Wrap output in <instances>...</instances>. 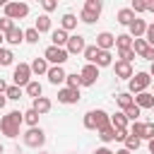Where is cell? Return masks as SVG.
<instances>
[{
    "instance_id": "cell-1",
    "label": "cell",
    "mask_w": 154,
    "mask_h": 154,
    "mask_svg": "<svg viewBox=\"0 0 154 154\" xmlns=\"http://www.w3.org/2000/svg\"><path fill=\"white\" fill-rule=\"evenodd\" d=\"M22 123H24V113H22V111H10V113H5V116L0 118V130H2L5 137L14 140V137L19 135Z\"/></svg>"
},
{
    "instance_id": "cell-2",
    "label": "cell",
    "mask_w": 154,
    "mask_h": 154,
    "mask_svg": "<svg viewBox=\"0 0 154 154\" xmlns=\"http://www.w3.org/2000/svg\"><path fill=\"white\" fill-rule=\"evenodd\" d=\"M82 123H84L87 130H96V132H99V130H103V128L111 125V116H108L103 108H94V111H87V113H84V120H82Z\"/></svg>"
},
{
    "instance_id": "cell-3",
    "label": "cell",
    "mask_w": 154,
    "mask_h": 154,
    "mask_svg": "<svg viewBox=\"0 0 154 154\" xmlns=\"http://www.w3.org/2000/svg\"><path fill=\"white\" fill-rule=\"evenodd\" d=\"M43 58L48 60V65H60V67H63V63L70 58V53H67L65 48H58V46L51 43V46L43 51Z\"/></svg>"
},
{
    "instance_id": "cell-4",
    "label": "cell",
    "mask_w": 154,
    "mask_h": 154,
    "mask_svg": "<svg viewBox=\"0 0 154 154\" xmlns=\"http://www.w3.org/2000/svg\"><path fill=\"white\" fill-rule=\"evenodd\" d=\"M154 79L149 77V72H137V75H132V79L128 82L130 84V94H142V91H147V87L152 84Z\"/></svg>"
},
{
    "instance_id": "cell-5",
    "label": "cell",
    "mask_w": 154,
    "mask_h": 154,
    "mask_svg": "<svg viewBox=\"0 0 154 154\" xmlns=\"http://www.w3.org/2000/svg\"><path fill=\"white\" fill-rule=\"evenodd\" d=\"M22 140H24L26 147L38 149V147H43V142H46V132H43L41 128H29V130L22 135Z\"/></svg>"
},
{
    "instance_id": "cell-6",
    "label": "cell",
    "mask_w": 154,
    "mask_h": 154,
    "mask_svg": "<svg viewBox=\"0 0 154 154\" xmlns=\"http://www.w3.org/2000/svg\"><path fill=\"white\" fill-rule=\"evenodd\" d=\"M26 14H29V5L26 2H7L5 5V17L12 19V22L14 19H24Z\"/></svg>"
},
{
    "instance_id": "cell-7",
    "label": "cell",
    "mask_w": 154,
    "mask_h": 154,
    "mask_svg": "<svg viewBox=\"0 0 154 154\" xmlns=\"http://www.w3.org/2000/svg\"><path fill=\"white\" fill-rule=\"evenodd\" d=\"M12 77H14V84H17V87H26V84L31 82V65H29V63H19V65H14Z\"/></svg>"
},
{
    "instance_id": "cell-8",
    "label": "cell",
    "mask_w": 154,
    "mask_h": 154,
    "mask_svg": "<svg viewBox=\"0 0 154 154\" xmlns=\"http://www.w3.org/2000/svg\"><path fill=\"white\" fill-rule=\"evenodd\" d=\"M79 77H82V87H91V84H96V79H99V67L91 65V63H87V65L79 70Z\"/></svg>"
},
{
    "instance_id": "cell-9",
    "label": "cell",
    "mask_w": 154,
    "mask_h": 154,
    "mask_svg": "<svg viewBox=\"0 0 154 154\" xmlns=\"http://www.w3.org/2000/svg\"><path fill=\"white\" fill-rule=\"evenodd\" d=\"M84 48H87L84 36H82V34H70V41H67L65 51H67L70 55H77V53H84Z\"/></svg>"
},
{
    "instance_id": "cell-10",
    "label": "cell",
    "mask_w": 154,
    "mask_h": 154,
    "mask_svg": "<svg viewBox=\"0 0 154 154\" xmlns=\"http://www.w3.org/2000/svg\"><path fill=\"white\" fill-rule=\"evenodd\" d=\"M58 101H60V103H65V106L79 103V89H70V87L58 89Z\"/></svg>"
},
{
    "instance_id": "cell-11",
    "label": "cell",
    "mask_w": 154,
    "mask_h": 154,
    "mask_svg": "<svg viewBox=\"0 0 154 154\" xmlns=\"http://www.w3.org/2000/svg\"><path fill=\"white\" fill-rule=\"evenodd\" d=\"M113 70H116V77H118V79H128V82H130L132 75H135V72H132V65L125 63V60H116Z\"/></svg>"
},
{
    "instance_id": "cell-12",
    "label": "cell",
    "mask_w": 154,
    "mask_h": 154,
    "mask_svg": "<svg viewBox=\"0 0 154 154\" xmlns=\"http://www.w3.org/2000/svg\"><path fill=\"white\" fill-rule=\"evenodd\" d=\"M46 77H48V82H51V84H55V87H58V84H63V82L67 79V72H65L60 65H51Z\"/></svg>"
},
{
    "instance_id": "cell-13",
    "label": "cell",
    "mask_w": 154,
    "mask_h": 154,
    "mask_svg": "<svg viewBox=\"0 0 154 154\" xmlns=\"http://www.w3.org/2000/svg\"><path fill=\"white\" fill-rule=\"evenodd\" d=\"M96 46H99V51H111L116 46V36L111 31H101V34H96Z\"/></svg>"
},
{
    "instance_id": "cell-14",
    "label": "cell",
    "mask_w": 154,
    "mask_h": 154,
    "mask_svg": "<svg viewBox=\"0 0 154 154\" xmlns=\"http://www.w3.org/2000/svg\"><path fill=\"white\" fill-rule=\"evenodd\" d=\"M31 108H34L38 116H46V113L53 108V101H51L48 96H38V99H34V101H31Z\"/></svg>"
},
{
    "instance_id": "cell-15",
    "label": "cell",
    "mask_w": 154,
    "mask_h": 154,
    "mask_svg": "<svg viewBox=\"0 0 154 154\" xmlns=\"http://www.w3.org/2000/svg\"><path fill=\"white\" fill-rule=\"evenodd\" d=\"M135 106L140 111H147V108H154V94L152 91H142L135 96Z\"/></svg>"
},
{
    "instance_id": "cell-16",
    "label": "cell",
    "mask_w": 154,
    "mask_h": 154,
    "mask_svg": "<svg viewBox=\"0 0 154 154\" xmlns=\"http://www.w3.org/2000/svg\"><path fill=\"white\" fill-rule=\"evenodd\" d=\"M128 29H130V36H132V38H142V36L147 34V22L140 19V17H135V22H132Z\"/></svg>"
},
{
    "instance_id": "cell-17",
    "label": "cell",
    "mask_w": 154,
    "mask_h": 154,
    "mask_svg": "<svg viewBox=\"0 0 154 154\" xmlns=\"http://www.w3.org/2000/svg\"><path fill=\"white\" fill-rule=\"evenodd\" d=\"M77 22H79V19H77V17L72 14V12H65V14L60 17V29L70 34L72 29H77Z\"/></svg>"
},
{
    "instance_id": "cell-18",
    "label": "cell",
    "mask_w": 154,
    "mask_h": 154,
    "mask_svg": "<svg viewBox=\"0 0 154 154\" xmlns=\"http://www.w3.org/2000/svg\"><path fill=\"white\" fill-rule=\"evenodd\" d=\"M51 41H53V46L65 48V46H67V41H70V34H67V31H63V29H55V31H51Z\"/></svg>"
},
{
    "instance_id": "cell-19",
    "label": "cell",
    "mask_w": 154,
    "mask_h": 154,
    "mask_svg": "<svg viewBox=\"0 0 154 154\" xmlns=\"http://www.w3.org/2000/svg\"><path fill=\"white\" fill-rule=\"evenodd\" d=\"M29 65H31V75H48V67H51L46 58H34Z\"/></svg>"
},
{
    "instance_id": "cell-20",
    "label": "cell",
    "mask_w": 154,
    "mask_h": 154,
    "mask_svg": "<svg viewBox=\"0 0 154 154\" xmlns=\"http://www.w3.org/2000/svg\"><path fill=\"white\" fill-rule=\"evenodd\" d=\"M116 17H118V24H123V26H130V24L135 22V17H137V14H135L130 7H123V10H118V14H116Z\"/></svg>"
},
{
    "instance_id": "cell-21",
    "label": "cell",
    "mask_w": 154,
    "mask_h": 154,
    "mask_svg": "<svg viewBox=\"0 0 154 154\" xmlns=\"http://www.w3.org/2000/svg\"><path fill=\"white\" fill-rule=\"evenodd\" d=\"M5 41L10 43V46H19L22 41H24V29H19V26H14L10 34H5Z\"/></svg>"
},
{
    "instance_id": "cell-22",
    "label": "cell",
    "mask_w": 154,
    "mask_h": 154,
    "mask_svg": "<svg viewBox=\"0 0 154 154\" xmlns=\"http://www.w3.org/2000/svg\"><path fill=\"white\" fill-rule=\"evenodd\" d=\"M24 91H26V96H31V99L43 96V87H41V82H36V79H31V82L24 87Z\"/></svg>"
},
{
    "instance_id": "cell-23",
    "label": "cell",
    "mask_w": 154,
    "mask_h": 154,
    "mask_svg": "<svg viewBox=\"0 0 154 154\" xmlns=\"http://www.w3.org/2000/svg\"><path fill=\"white\" fill-rule=\"evenodd\" d=\"M116 103L125 111V108H130V106L135 103V96H132L130 91H120V94H116Z\"/></svg>"
},
{
    "instance_id": "cell-24",
    "label": "cell",
    "mask_w": 154,
    "mask_h": 154,
    "mask_svg": "<svg viewBox=\"0 0 154 154\" xmlns=\"http://www.w3.org/2000/svg\"><path fill=\"white\" fill-rule=\"evenodd\" d=\"M128 123H130V120L125 118V113H123V111H118V113H113V116H111V125H113L116 130H128Z\"/></svg>"
},
{
    "instance_id": "cell-25",
    "label": "cell",
    "mask_w": 154,
    "mask_h": 154,
    "mask_svg": "<svg viewBox=\"0 0 154 154\" xmlns=\"http://www.w3.org/2000/svg\"><path fill=\"white\" fill-rule=\"evenodd\" d=\"M34 29H36L38 34H46V31H51V17H48V14H41V17L36 19Z\"/></svg>"
},
{
    "instance_id": "cell-26",
    "label": "cell",
    "mask_w": 154,
    "mask_h": 154,
    "mask_svg": "<svg viewBox=\"0 0 154 154\" xmlns=\"http://www.w3.org/2000/svg\"><path fill=\"white\" fill-rule=\"evenodd\" d=\"M99 53H101V51H99V46H96V43H91V46H87V48H84V53H82V55H84V60H87V63H91V65H94V63H96V58H99Z\"/></svg>"
},
{
    "instance_id": "cell-27",
    "label": "cell",
    "mask_w": 154,
    "mask_h": 154,
    "mask_svg": "<svg viewBox=\"0 0 154 154\" xmlns=\"http://www.w3.org/2000/svg\"><path fill=\"white\" fill-rule=\"evenodd\" d=\"M94 65H96V67H111V65H113V55H111V51H101Z\"/></svg>"
},
{
    "instance_id": "cell-28",
    "label": "cell",
    "mask_w": 154,
    "mask_h": 154,
    "mask_svg": "<svg viewBox=\"0 0 154 154\" xmlns=\"http://www.w3.org/2000/svg\"><path fill=\"white\" fill-rule=\"evenodd\" d=\"M132 41H135V38H132L130 34H118V36H116V48H118V51H120V48H132Z\"/></svg>"
},
{
    "instance_id": "cell-29",
    "label": "cell",
    "mask_w": 154,
    "mask_h": 154,
    "mask_svg": "<svg viewBox=\"0 0 154 154\" xmlns=\"http://www.w3.org/2000/svg\"><path fill=\"white\" fill-rule=\"evenodd\" d=\"M99 140H101L103 144H108V142H113V140H116V128H113V125H108V128H103V130H99Z\"/></svg>"
},
{
    "instance_id": "cell-30",
    "label": "cell",
    "mask_w": 154,
    "mask_h": 154,
    "mask_svg": "<svg viewBox=\"0 0 154 154\" xmlns=\"http://www.w3.org/2000/svg\"><path fill=\"white\" fill-rule=\"evenodd\" d=\"M24 123H26L29 128H38V113H36L34 108H26V111H24Z\"/></svg>"
},
{
    "instance_id": "cell-31",
    "label": "cell",
    "mask_w": 154,
    "mask_h": 154,
    "mask_svg": "<svg viewBox=\"0 0 154 154\" xmlns=\"http://www.w3.org/2000/svg\"><path fill=\"white\" fill-rule=\"evenodd\" d=\"M101 7H103V5H101V0H87V2H84V10H87V12H91V14H96V17L101 14Z\"/></svg>"
},
{
    "instance_id": "cell-32",
    "label": "cell",
    "mask_w": 154,
    "mask_h": 154,
    "mask_svg": "<svg viewBox=\"0 0 154 154\" xmlns=\"http://www.w3.org/2000/svg\"><path fill=\"white\" fill-rule=\"evenodd\" d=\"M147 48H149V43H147L144 38H135V41H132V51H135L140 58L144 55V51H147Z\"/></svg>"
},
{
    "instance_id": "cell-33",
    "label": "cell",
    "mask_w": 154,
    "mask_h": 154,
    "mask_svg": "<svg viewBox=\"0 0 154 154\" xmlns=\"http://www.w3.org/2000/svg\"><path fill=\"white\" fill-rule=\"evenodd\" d=\"M65 84H67L70 89H79V87H82V77H79V72H72V75H67Z\"/></svg>"
},
{
    "instance_id": "cell-34",
    "label": "cell",
    "mask_w": 154,
    "mask_h": 154,
    "mask_svg": "<svg viewBox=\"0 0 154 154\" xmlns=\"http://www.w3.org/2000/svg\"><path fill=\"white\" fill-rule=\"evenodd\" d=\"M5 96H7V99H12V101H19V99H22V87L10 84V87H7V91H5Z\"/></svg>"
},
{
    "instance_id": "cell-35",
    "label": "cell",
    "mask_w": 154,
    "mask_h": 154,
    "mask_svg": "<svg viewBox=\"0 0 154 154\" xmlns=\"http://www.w3.org/2000/svg\"><path fill=\"white\" fill-rule=\"evenodd\" d=\"M140 144H142V140H140V137L128 135V140H125V149H128V152H137V149H140Z\"/></svg>"
},
{
    "instance_id": "cell-36",
    "label": "cell",
    "mask_w": 154,
    "mask_h": 154,
    "mask_svg": "<svg viewBox=\"0 0 154 154\" xmlns=\"http://www.w3.org/2000/svg\"><path fill=\"white\" fill-rule=\"evenodd\" d=\"M14 63V53L10 48H0V65H12Z\"/></svg>"
},
{
    "instance_id": "cell-37",
    "label": "cell",
    "mask_w": 154,
    "mask_h": 154,
    "mask_svg": "<svg viewBox=\"0 0 154 154\" xmlns=\"http://www.w3.org/2000/svg\"><path fill=\"white\" fill-rule=\"evenodd\" d=\"M38 36H41V34H38L34 26H31V29H24V41H26V43H38Z\"/></svg>"
},
{
    "instance_id": "cell-38",
    "label": "cell",
    "mask_w": 154,
    "mask_h": 154,
    "mask_svg": "<svg viewBox=\"0 0 154 154\" xmlns=\"http://www.w3.org/2000/svg\"><path fill=\"white\" fill-rule=\"evenodd\" d=\"M118 55H120V60H125V63H132V60L137 58V53H135L132 48H120Z\"/></svg>"
},
{
    "instance_id": "cell-39",
    "label": "cell",
    "mask_w": 154,
    "mask_h": 154,
    "mask_svg": "<svg viewBox=\"0 0 154 154\" xmlns=\"http://www.w3.org/2000/svg\"><path fill=\"white\" fill-rule=\"evenodd\" d=\"M130 10H132L135 14H142V12H147V0H132Z\"/></svg>"
},
{
    "instance_id": "cell-40",
    "label": "cell",
    "mask_w": 154,
    "mask_h": 154,
    "mask_svg": "<svg viewBox=\"0 0 154 154\" xmlns=\"http://www.w3.org/2000/svg\"><path fill=\"white\" fill-rule=\"evenodd\" d=\"M123 113H125V118H128V120H132V123H137V118H140V108H137L135 103H132L130 108H125Z\"/></svg>"
},
{
    "instance_id": "cell-41",
    "label": "cell",
    "mask_w": 154,
    "mask_h": 154,
    "mask_svg": "<svg viewBox=\"0 0 154 154\" xmlns=\"http://www.w3.org/2000/svg\"><path fill=\"white\" fill-rule=\"evenodd\" d=\"M128 130H130V135H135V137H140V140H142V135H144V123H140V120H137V123H132Z\"/></svg>"
},
{
    "instance_id": "cell-42",
    "label": "cell",
    "mask_w": 154,
    "mask_h": 154,
    "mask_svg": "<svg viewBox=\"0 0 154 154\" xmlns=\"http://www.w3.org/2000/svg\"><path fill=\"white\" fill-rule=\"evenodd\" d=\"M14 26H17V24H14L12 19H7V17H2V19H0V31H2V34H10Z\"/></svg>"
},
{
    "instance_id": "cell-43",
    "label": "cell",
    "mask_w": 154,
    "mask_h": 154,
    "mask_svg": "<svg viewBox=\"0 0 154 154\" xmlns=\"http://www.w3.org/2000/svg\"><path fill=\"white\" fill-rule=\"evenodd\" d=\"M96 19H99V17H96V14H91V12H87V10H82V12H79V22H84V24H94Z\"/></svg>"
},
{
    "instance_id": "cell-44",
    "label": "cell",
    "mask_w": 154,
    "mask_h": 154,
    "mask_svg": "<svg viewBox=\"0 0 154 154\" xmlns=\"http://www.w3.org/2000/svg\"><path fill=\"white\" fill-rule=\"evenodd\" d=\"M142 140H147V142L154 140V123H144V135H142Z\"/></svg>"
},
{
    "instance_id": "cell-45",
    "label": "cell",
    "mask_w": 154,
    "mask_h": 154,
    "mask_svg": "<svg viewBox=\"0 0 154 154\" xmlns=\"http://www.w3.org/2000/svg\"><path fill=\"white\" fill-rule=\"evenodd\" d=\"M144 41L154 48V24H147V34H144Z\"/></svg>"
},
{
    "instance_id": "cell-46",
    "label": "cell",
    "mask_w": 154,
    "mask_h": 154,
    "mask_svg": "<svg viewBox=\"0 0 154 154\" xmlns=\"http://www.w3.org/2000/svg\"><path fill=\"white\" fill-rule=\"evenodd\" d=\"M41 5H43V10H46V12H53V10L58 7V2H55V0H43Z\"/></svg>"
},
{
    "instance_id": "cell-47",
    "label": "cell",
    "mask_w": 154,
    "mask_h": 154,
    "mask_svg": "<svg viewBox=\"0 0 154 154\" xmlns=\"http://www.w3.org/2000/svg\"><path fill=\"white\" fill-rule=\"evenodd\" d=\"M142 58H144V60H149V63H154V48L149 46V48L144 51V55H142Z\"/></svg>"
},
{
    "instance_id": "cell-48",
    "label": "cell",
    "mask_w": 154,
    "mask_h": 154,
    "mask_svg": "<svg viewBox=\"0 0 154 154\" xmlns=\"http://www.w3.org/2000/svg\"><path fill=\"white\" fill-rule=\"evenodd\" d=\"M94 154H116V152H111V149H108V147H99V149H96V152H94Z\"/></svg>"
},
{
    "instance_id": "cell-49",
    "label": "cell",
    "mask_w": 154,
    "mask_h": 154,
    "mask_svg": "<svg viewBox=\"0 0 154 154\" xmlns=\"http://www.w3.org/2000/svg\"><path fill=\"white\" fill-rule=\"evenodd\" d=\"M7 87H10V84H7V82L0 77V94H5V91H7Z\"/></svg>"
},
{
    "instance_id": "cell-50",
    "label": "cell",
    "mask_w": 154,
    "mask_h": 154,
    "mask_svg": "<svg viewBox=\"0 0 154 154\" xmlns=\"http://www.w3.org/2000/svg\"><path fill=\"white\" fill-rule=\"evenodd\" d=\"M5 103H7V96H5V94H0V111L5 108Z\"/></svg>"
},
{
    "instance_id": "cell-51",
    "label": "cell",
    "mask_w": 154,
    "mask_h": 154,
    "mask_svg": "<svg viewBox=\"0 0 154 154\" xmlns=\"http://www.w3.org/2000/svg\"><path fill=\"white\" fill-rule=\"evenodd\" d=\"M147 12H154V0H147Z\"/></svg>"
},
{
    "instance_id": "cell-52",
    "label": "cell",
    "mask_w": 154,
    "mask_h": 154,
    "mask_svg": "<svg viewBox=\"0 0 154 154\" xmlns=\"http://www.w3.org/2000/svg\"><path fill=\"white\" fill-rule=\"evenodd\" d=\"M116 154H132V152H128V149H125V147H123V149H118V152H116Z\"/></svg>"
},
{
    "instance_id": "cell-53",
    "label": "cell",
    "mask_w": 154,
    "mask_h": 154,
    "mask_svg": "<svg viewBox=\"0 0 154 154\" xmlns=\"http://www.w3.org/2000/svg\"><path fill=\"white\" fill-rule=\"evenodd\" d=\"M149 77H154V63H152V67H149Z\"/></svg>"
},
{
    "instance_id": "cell-54",
    "label": "cell",
    "mask_w": 154,
    "mask_h": 154,
    "mask_svg": "<svg viewBox=\"0 0 154 154\" xmlns=\"http://www.w3.org/2000/svg\"><path fill=\"white\" fill-rule=\"evenodd\" d=\"M149 152H152V154H154V140H152V142H149Z\"/></svg>"
},
{
    "instance_id": "cell-55",
    "label": "cell",
    "mask_w": 154,
    "mask_h": 154,
    "mask_svg": "<svg viewBox=\"0 0 154 154\" xmlns=\"http://www.w3.org/2000/svg\"><path fill=\"white\" fill-rule=\"evenodd\" d=\"M2 41H5V34L0 31V48H2Z\"/></svg>"
},
{
    "instance_id": "cell-56",
    "label": "cell",
    "mask_w": 154,
    "mask_h": 154,
    "mask_svg": "<svg viewBox=\"0 0 154 154\" xmlns=\"http://www.w3.org/2000/svg\"><path fill=\"white\" fill-rule=\"evenodd\" d=\"M5 5H7V2H5V0H0V7H2V10H5Z\"/></svg>"
},
{
    "instance_id": "cell-57",
    "label": "cell",
    "mask_w": 154,
    "mask_h": 154,
    "mask_svg": "<svg viewBox=\"0 0 154 154\" xmlns=\"http://www.w3.org/2000/svg\"><path fill=\"white\" fill-rule=\"evenodd\" d=\"M2 152H5V147H2V144H0V154H2Z\"/></svg>"
},
{
    "instance_id": "cell-58",
    "label": "cell",
    "mask_w": 154,
    "mask_h": 154,
    "mask_svg": "<svg viewBox=\"0 0 154 154\" xmlns=\"http://www.w3.org/2000/svg\"><path fill=\"white\" fill-rule=\"evenodd\" d=\"M38 154H48V152H38Z\"/></svg>"
},
{
    "instance_id": "cell-59",
    "label": "cell",
    "mask_w": 154,
    "mask_h": 154,
    "mask_svg": "<svg viewBox=\"0 0 154 154\" xmlns=\"http://www.w3.org/2000/svg\"><path fill=\"white\" fill-rule=\"evenodd\" d=\"M14 154H19V152H14Z\"/></svg>"
}]
</instances>
